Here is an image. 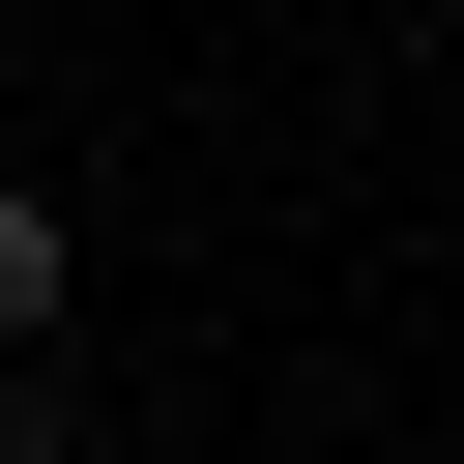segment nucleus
Segmentation results:
<instances>
[{"label":"nucleus","instance_id":"nucleus-2","mask_svg":"<svg viewBox=\"0 0 464 464\" xmlns=\"http://www.w3.org/2000/svg\"><path fill=\"white\" fill-rule=\"evenodd\" d=\"M0 464H116V435H87V406H58V348H29V377H0Z\"/></svg>","mask_w":464,"mask_h":464},{"label":"nucleus","instance_id":"nucleus-1","mask_svg":"<svg viewBox=\"0 0 464 464\" xmlns=\"http://www.w3.org/2000/svg\"><path fill=\"white\" fill-rule=\"evenodd\" d=\"M29 348H58V203L0 174V377H29Z\"/></svg>","mask_w":464,"mask_h":464}]
</instances>
